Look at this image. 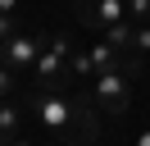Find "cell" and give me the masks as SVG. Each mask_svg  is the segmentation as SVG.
Listing matches in <instances>:
<instances>
[{
    "label": "cell",
    "instance_id": "cell-8",
    "mask_svg": "<svg viewBox=\"0 0 150 146\" xmlns=\"http://www.w3.org/2000/svg\"><path fill=\"white\" fill-rule=\"evenodd\" d=\"M86 55H91V69L96 73H109V69H118V50H114V46H91V50H86Z\"/></svg>",
    "mask_w": 150,
    "mask_h": 146
},
{
    "label": "cell",
    "instance_id": "cell-13",
    "mask_svg": "<svg viewBox=\"0 0 150 146\" xmlns=\"http://www.w3.org/2000/svg\"><path fill=\"white\" fill-rule=\"evenodd\" d=\"M0 100H14V73L0 64Z\"/></svg>",
    "mask_w": 150,
    "mask_h": 146
},
{
    "label": "cell",
    "instance_id": "cell-6",
    "mask_svg": "<svg viewBox=\"0 0 150 146\" xmlns=\"http://www.w3.org/2000/svg\"><path fill=\"white\" fill-rule=\"evenodd\" d=\"M23 110L28 105H18V100H0V146H14L23 137Z\"/></svg>",
    "mask_w": 150,
    "mask_h": 146
},
{
    "label": "cell",
    "instance_id": "cell-1",
    "mask_svg": "<svg viewBox=\"0 0 150 146\" xmlns=\"http://www.w3.org/2000/svg\"><path fill=\"white\" fill-rule=\"evenodd\" d=\"M28 110L41 128H46L50 146H91L100 137V114H96L91 96H73V91H32Z\"/></svg>",
    "mask_w": 150,
    "mask_h": 146
},
{
    "label": "cell",
    "instance_id": "cell-4",
    "mask_svg": "<svg viewBox=\"0 0 150 146\" xmlns=\"http://www.w3.org/2000/svg\"><path fill=\"white\" fill-rule=\"evenodd\" d=\"M41 50H46V36H37V32H18L14 41L0 46V64H5L9 73H28V69H37Z\"/></svg>",
    "mask_w": 150,
    "mask_h": 146
},
{
    "label": "cell",
    "instance_id": "cell-16",
    "mask_svg": "<svg viewBox=\"0 0 150 146\" xmlns=\"http://www.w3.org/2000/svg\"><path fill=\"white\" fill-rule=\"evenodd\" d=\"M14 146H32V142H28V137H18V142H14Z\"/></svg>",
    "mask_w": 150,
    "mask_h": 146
},
{
    "label": "cell",
    "instance_id": "cell-5",
    "mask_svg": "<svg viewBox=\"0 0 150 146\" xmlns=\"http://www.w3.org/2000/svg\"><path fill=\"white\" fill-rule=\"evenodd\" d=\"M77 18H82L86 32H109L114 23H123L127 18V0H82L77 5Z\"/></svg>",
    "mask_w": 150,
    "mask_h": 146
},
{
    "label": "cell",
    "instance_id": "cell-9",
    "mask_svg": "<svg viewBox=\"0 0 150 146\" xmlns=\"http://www.w3.org/2000/svg\"><path fill=\"white\" fill-rule=\"evenodd\" d=\"M127 23L132 27H146L150 23V0H127Z\"/></svg>",
    "mask_w": 150,
    "mask_h": 146
},
{
    "label": "cell",
    "instance_id": "cell-15",
    "mask_svg": "<svg viewBox=\"0 0 150 146\" xmlns=\"http://www.w3.org/2000/svg\"><path fill=\"white\" fill-rule=\"evenodd\" d=\"M137 146H150V128H141V132H137Z\"/></svg>",
    "mask_w": 150,
    "mask_h": 146
},
{
    "label": "cell",
    "instance_id": "cell-11",
    "mask_svg": "<svg viewBox=\"0 0 150 146\" xmlns=\"http://www.w3.org/2000/svg\"><path fill=\"white\" fill-rule=\"evenodd\" d=\"M68 73H82V78H86V73H96V69H91V55H86V50H77L73 59H68Z\"/></svg>",
    "mask_w": 150,
    "mask_h": 146
},
{
    "label": "cell",
    "instance_id": "cell-2",
    "mask_svg": "<svg viewBox=\"0 0 150 146\" xmlns=\"http://www.w3.org/2000/svg\"><path fill=\"white\" fill-rule=\"evenodd\" d=\"M73 36L68 32H50V41H46V50H41V59H37V91H55V87H64V73H68V59H73Z\"/></svg>",
    "mask_w": 150,
    "mask_h": 146
},
{
    "label": "cell",
    "instance_id": "cell-7",
    "mask_svg": "<svg viewBox=\"0 0 150 146\" xmlns=\"http://www.w3.org/2000/svg\"><path fill=\"white\" fill-rule=\"evenodd\" d=\"M132 36H137V27L123 18V23H114L109 32L100 36V41H105V46H114V50H118V59H127V55H137V50H132Z\"/></svg>",
    "mask_w": 150,
    "mask_h": 146
},
{
    "label": "cell",
    "instance_id": "cell-3",
    "mask_svg": "<svg viewBox=\"0 0 150 146\" xmlns=\"http://www.w3.org/2000/svg\"><path fill=\"white\" fill-rule=\"evenodd\" d=\"M91 105H96V114L123 119V114L132 110V78H127V73H118V69L96 73V82H91Z\"/></svg>",
    "mask_w": 150,
    "mask_h": 146
},
{
    "label": "cell",
    "instance_id": "cell-14",
    "mask_svg": "<svg viewBox=\"0 0 150 146\" xmlns=\"http://www.w3.org/2000/svg\"><path fill=\"white\" fill-rule=\"evenodd\" d=\"M14 9H18V0H0V14L5 18H14Z\"/></svg>",
    "mask_w": 150,
    "mask_h": 146
},
{
    "label": "cell",
    "instance_id": "cell-12",
    "mask_svg": "<svg viewBox=\"0 0 150 146\" xmlns=\"http://www.w3.org/2000/svg\"><path fill=\"white\" fill-rule=\"evenodd\" d=\"M14 36H18V18H5V14H0V46L14 41Z\"/></svg>",
    "mask_w": 150,
    "mask_h": 146
},
{
    "label": "cell",
    "instance_id": "cell-10",
    "mask_svg": "<svg viewBox=\"0 0 150 146\" xmlns=\"http://www.w3.org/2000/svg\"><path fill=\"white\" fill-rule=\"evenodd\" d=\"M132 50H137L141 59L150 55V23H146V27H137V36H132Z\"/></svg>",
    "mask_w": 150,
    "mask_h": 146
}]
</instances>
